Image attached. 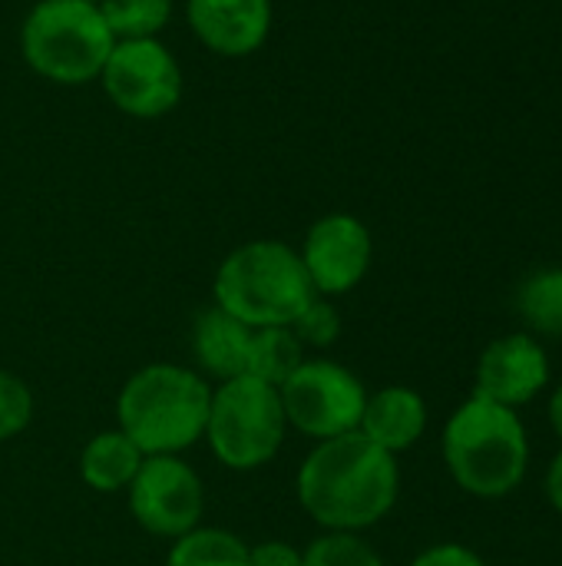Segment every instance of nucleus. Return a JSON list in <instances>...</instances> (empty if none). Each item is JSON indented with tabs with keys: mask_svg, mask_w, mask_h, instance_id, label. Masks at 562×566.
I'll return each mask as SVG.
<instances>
[{
	"mask_svg": "<svg viewBox=\"0 0 562 566\" xmlns=\"http://www.w3.org/2000/svg\"><path fill=\"white\" fill-rule=\"evenodd\" d=\"M358 431L371 444H378L381 451L397 458V454L411 451L424 438V431H427V401L414 388H404V385L381 388V391L368 395Z\"/></svg>",
	"mask_w": 562,
	"mask_h": 566,
	"instance_id": "nucleus-13",
	"label": "nucleus"
},
{
	"mask_svg": "<svg viewBox=\"0 0 562 566\" xmlns=\"http://www.w3.org/2000/svg\"><path fill=\"white\" fill-rule=\"evenodd\" d=\"M550 385V358L537 335L513 332L490 342L477 361V388L474 395L497 401L503 408L520 411L533 398H540Z\"/></svg>",
	"mask_w": 562,
	"mask_h": 566,
	"instance_id": "nucleus-11",
	"label": "nucleus"
},
{
	"mask_svg": "<svg viewBox=\"0 0 562 566\" xmlns=\"http://www.w3.org/2000/svg\"><path fill=\"white\" fill-rule=\"evenodd\" d=\"M166 566H248V544L225 527H195L172 541Z\"/></svg>",
	"mask_w": 562,
	"mask_h": 566,
	"instance_id": "nucleus-16",
	"label": "nucleus"
},
{
	"mask_svg": "<svg viewBox=\"0 0 562 566\" xmlns=\"http://www.w3.org/2000/svg\"><path fill=\"white\" fill-rule=\"evenodd\" d=\"M520 318L547 338H562V265L533 272L517 292Z\"/></svg>",
	"mask_w": 562,
	"mask_h": 566,
	"instance_id": "nucleus-18",
	"label": "nucleus"
},
{
	"mask_svg": "<svg viewBox=\"0 0 562 566\" xmlns=\"http://www.w3.org/2000/svg\"><path fill=\"white\" fill-rule=\"evenodd\" d=\"M142 461H146V454L119 428L99 431L83 444L79 478L96 494H126V488L132 484Z\"/></svg>",
	"mask_w": 562,
	"mask_h": 566,
	"instance_id": "nucleus-15",
	"label": "nucleus"
},
{
	"mask_svg": "<svg viewBox=\"0 0 562 566\" xmlns=\"http://www.w3.org/2000/svg\"><path fill=\"white\" fill-rule=\"evenodd\" d=\"M547 418H550V428H553V434L562 441V381L553 388V395H550V405H547Z\"/></svg>",
	"mask_w": 562,
	"mask_h": 566,
	"instance_id": "nucleus-26",
	"label": "nucleus"
},
{
	"mask_svg": "<svg viewBox=\"0 0 562 566\" xmlns=\"http://www.w3.org/2000/svg\"><path fill=\"white\" fill-rule=\"evenodd\" d=\"M298 255L315 292L321 298H338L364 282L374 259V239L358 216L328 212L305 232Z\"/></svg>",
	"mask_w": 562,
	"mask_h": 566,
	"instance_id": "nucleus-10",
	"label": "nucleus"
},
{
	"mask_svg": "<svg viewBox=\"0 0 562 566\" xmlns=\"http://www.w3.org/2000/svg\"><path fill=\"white\" fill-rule=\"evenodd\" d=\"M295 494L301 511L335 534H364L381 524L401 497L397 458L361 431L318 441L298 468Z\"/></svg>",
	"mask_w": 562,
	"mask_h": 566,
	"instance_id": "nucleus-1",
	"label": "nucleus"
},
{
	"mask_svg": "<svg viewBox=\"0 0 562 566\" xmlns=\"http://www.w3.org/2000/svg\"><path fill=\"white\" fill-rule=\"evenodd\" d=\"M93 3H99V0H93Z\"/></svg>",
	"mask_w": 562,
	"mask_h": 566,
	"instance_id": "nucleus-27",
	"label": "nucleus"
},
{
	"mask_svg": "<svg viewBox=\"0 0 562 566\" xmlns=\"http://www.w3.org/2000/svg\"><path fill=\"white\" fill-rule=\"evenodd\" d=\"M278 398L288 428L318 444L358 431L368 405V388L351 368L331 358H305L278 388Z\"/></svg>",
	"mask_w": 562,
	"mask_h": 566,
	"instance_id": "nucleus-7",
	"label": "nucleus"
},
{
	"mask_svg": "<svg viewBox=\"0 0 562 566\" xmlns=\"http://www.w3.org/2000/svg\"><path fill=\"white\" fill-rule=\"evenodd\" d=\"M547 497L556 507V514H562V451L553 458V464L547 471Z\"/></svg>",
	"mask_w": 562,
	"mask_h": 566,
	"instance_id": "nucleus-25",
	"label": "nucleus"
},
{
	"mask_svg": "<svg viewBox=\"0 0 562 566\" xmlns=\"http://www.w3.org/2000/svg\"><path fill=\"white\" fill-rule=\"evenodd\" d=\"M222 312L248 328H291L318 298L298 249L282 239H255L232 249L212 282Z\"/></svg>",
	"mask_w": 562,
	"mask_h": 566,
	"instance_id": "nucleus-4",
	"label": "nucleus"
},
{
	"mask_svg": "<svg viewBox=\"0 0 562 566\" xmlns=\"http://www.w3.org/2000/svg\"><path fill=\"white\" fill-rule=\"evenodd\" d=\"M103 20L116 40H149L172 17V0H99Z\"/></svg>",
	"mask_w": 562,
	"mask_h": 566,
	"instance_id": "nucleus-19",
	"label": "nucleus"
},
{
	"mask_svg": "<svg viewBox=\"0 0 562 566\" xmlns=\"http://www.w3.org/2000/svg\"><path fill=\"white\" fill-rule=\"evenodd\" d=\"M301 566H384V557L361 534L325 531L301 551Z\"/></svg>",
	"mask_w": 562,
	"mask_h": 566,
	"instance_id": "nucleus-20",
	"label": "nucleus"
},
{
	"mask_svg": "<svg viewBox=\"0 0 562 566\" xmlns=\"http://www.w3.org/2000/svg\"><path fill=\"white\" fill-rule=\"evenodd\" d=\"M285 434L288 421L278 388L252 375H238L212 388L202 441L222 468L248 474L272 464L285 444Z\"/></svg>",
	"mask_w": 562,
	"mask_h": 566,
	"instance_id": "nucleus-6",
	"label": "nucleus"
},
{
	"mask_svg": "<svg viewBox=\"0 0 562 566\" xmlns=\"http://www.w3.org/2000/svg\"><path fill=\"white\" fill-rule=\"evenodd\" d=\"M411 566H487L484 557L464 544H434L427 551H421Z\"/></svg>",
	"mask_w": 562,
	"mask_h": 566,
	"instance_id": "nucleus-23",
	"label": "nucleus"
},
{
	"mask_svg": "<svg viewBox=\"0 0 562 566\" xmlns=\"http://www.w3.org/2000/svg\"><path fill=\"white\" fill-rule=\"evenodd\" d=\"M291 332L298 335V342H301L305 348L325 352V348H331V345L341 338V312H338L328 298L318 295V298L295 318Z\"/></svg>",
	"mask_w": 562,
	"mask_h": 566,
	"instance_id": "nucleus-22",
	"label": "nucleus"
},
{
	"mask_svg": "<svg viewBox=\"0 0 562 566\" xmlns=\"http://www.w3.org/2000/svg\"><path fill=\"white\" fill-rule=\"evenodd\" d=\"M444 464L454 484L480 501L510 497L530 471V438L520 411L470 395L444 424Z\"/></svg>",
	"mask_w": 562,
	"mask_h": 566,
	"instance_id": "nucleus-2",
	"label": "nucleus"
},
{
	"mask_svg": "<svg viewBox=\"0 0 562 566\" xmlns=\"http://www.w3.org/2000/svg\"><path fill=\"white\" fill-rule=\"evenodd\" d=\"M99 83L109 103L136 119H156L179 106L185 80L172 50L159 40H116Z\"/></svg>",
	"mask_w": 562,
	"mask_h": 566,
	"instance_id": "nucleus-8",
	"label": "nucleus"
},
{
	"mask_svg": "<svg viewBox=\"0 0 562 566\" xmlns=\"http://www.w3.org/2000/svg\"><path fill=\"white\" fill-rule=\"evenodd\" d=\"M126 501L132 521L146 534L159 541H179L202 524L205 484L199 471L182 461V454H156L136 471L132 484L126 488Z\"/></svg>",
	"mask_w": 562,
	"mask_h": 566,
	"instance_id": "nucleus-9",
	"label": "nucleus"
},
{
	"mask_svg": "<svg viewBox=\"0 0 562 566\" xmlns=\"http://www.w3.org/2000/svg\"><path fill=\"white\" fill-rule=\"evenodd\" d=\"M248 566H301V551L288 541H262L248 547Z\"/></svg>",
	"mask_w": 562,
	"mask_h": 566,
	"instance_id": "nucleus-24",
	"label": "nucleus"
},
{
	"mask_svg": "<svg viewBox=\"0 0 562 566\" xmlns=\"http://www.w3.org/2000/svg\"><path fill=\"white\" fill-rule=\"evenodd\" d=\"M252 332L219 305L205 308L195 325H192V352L202 368V378L229 381L248 371V348H252Z\"/></svg>",
	"mask_w": 562,
	"mask_h": 566,
	"instance_id": "nucleus-14",
	"label": "nucleus"
},
{
	"mask_svg": "<svg viewBox=\"0 0 562 566\" xmlns=\"http://www.w3.org/2000/svg\"><path fill=\"white\" fill-rule=\"evenodd\" d=\"M192 33L219 56L255 53L272 30V0H185Z\"/></svg>",
	"mask_w": 562,
	"mask_h": 566,
	"instance_id": "nucleus-12",
	"label": "nucleus"
},
{
	"mask_svg": "<svg viewBox=\"0 0 562 566\" xmlns=\"http://www.w3.org/2000/svg\"><path fill=\"white\" fill-rule=\"evenodd\" d=\"M212 385L199 371L156 361L132 371L116 398L119 431L146 454H182L205 438Z\"/></svg>",
	"mask_w": 562,
	"mask_h": 566,
	"instance_id": "nucleus-3",
	"label": "nucleus"
},
{
	"mask_svg": "<svg viewBox=\"0 0 562 566\" xmlns=\"http://www.w3.org/2000/svg\"><path fill=\"white\" fill-rule=\"evenodd\" d=\"M305 361V345L291 328H255L252 332V348H248V371L252 378L282 388L295 368Z\"/></svg>",
	"mask_w": 562,
	"mask_h": 566,
	"instance_id": "nucleus-17",
	"label": "nucleus"
},
{
	"mask_svg": "<svg viewBox=\"0 0 562 566\" xmlns=\"http://www.w3.org/2000/svg\"><path fill=\"white\" fill-rule=\"evenodd\" d=\"M33 421V391L30 385L0 368V441L20 438Z\"/></svg>",
	"mask_w": 562,
	"mask_h": 566,
	"instance_id": "nucleus-21",
	"label": "nucleus"
},
{
	"mask_svg": "<svg viewBox=\"0 0 562 566\" xmlns=\"http://www.w3.org/2000/svg\"><path fill=\"white\" fill-rule=\"evenodd\" d=\"M113 46L116 36L93 0H40L20 27L26 66L63 86L99 80Z\"/></svg>",
	"mask_w": 562,
	"mask_h": 566,
	"instance_id": "nucleus-5",
	"label": "nucleus"
}]
</instances>
